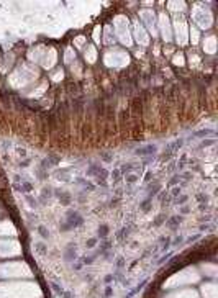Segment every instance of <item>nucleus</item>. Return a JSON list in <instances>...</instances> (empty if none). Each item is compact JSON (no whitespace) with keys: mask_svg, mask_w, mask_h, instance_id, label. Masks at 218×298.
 I'll return each instance as SVG.
<instances>
[{"mask_svg":"<svg viewBox=\"0 0 218 298\" xmlns=\"http://www.w3.org/2000/svg\"><path fill=\"white\" fill-rule=\"evenodd\" d=\"M131 171H133V164H123L121 166V174H131Z\"/></svg>","mask_w":218,"mask_h":298,"instance_id":"5","label":"nucleus"},{"mask_svg":"<svg viewBox=\"0 0 218 298\" xmlns=\"http://www.w3.org/2000/svg\"><path fill=\"white\" fill-rule=\"evenodd\" d=\"M140 177L136 175V174H126L125 175V180H126V184H130V185H133L135 182H138Z\"/></svg>","mask_w":218,"mask_h":298,"instance_id":"3","label":"nucleus"},{"mask_svg":"<svg viewBox=\"0 0 218 298\" xmlns=\"http://www.w3.org/2000/svg\"><path fill=\"white\" fill-rule=\"evenodd\" d=\"M181 194V187H176V189H172V197H177Z\"/></svg>","mask_w":218,"mask_h":298,"instance_id":"8","label":"nucleus"},{"mask_svg":"<svg viewBox=\"0 0 218 298\" xmlns=\"http://www.w3.org/2000/svg\"><path fill=\"white\" fill-rule=\"evenodd\" d=\"M154 151H156L154 146H148L145 149H138V151H136V154H153Z\"/></svg>","mask_w":218,"mask_h":298,"instance_id":"4","label":"nucleus"},{"mask_svg":"<svg viewBox=\"0 0 218 298\" xmlns=\"http://www.w3.org/2000/svg\"><path fill=\"white\" fill-rule=\"evenodd\" d=\"M203 293H207L208 298H215V285H203Z\"/></svg>","mask_w":218,"mask_h":298,"instance_id":"2","label":"nucleus"},{"mask_svg":"<svg viewBox=\"0 0 218 298\" xmlns=\"http://www.w3.org/2000/svg\"><path fill=\"white\" fill-rule=\"evenodd\" d=\"M213 143H215V139H205V141H202L200 148H205V146H212Z\"/></svg>","mask_w":218,"mask_h":298,"instance_id":"6","label":"nucleus"},{"mask_svg":"<svg viewBox=\"0 0 218 298\" xmlns=\"http://www.w3.org/2000/svg\"><path fill=\"white\" fill-rule=\"evenodd\" d=\"M207 134H212L210 131H198V133H195V134H192L194 138L195 136H207Z\"/></svg>","mask_w":218,"mask_h":298,"instance_id":"7","label":"nucleus"},{"mask_svg":"<svg viewBox=\"0 0 218 298\" xmlns=\"http://www.w3.org/2000/svg\"><path fill=\"white\" fill-rule=\"evenodd\" d=\"M87 175H94V177H97V180H103L107 177V171H103V169H98L97 166H92L91 169L87 171Z\"/></svg>","mask_w":218,"mask_h":298,"instance_id":"1","label":"nucleus"}]
</instances>
